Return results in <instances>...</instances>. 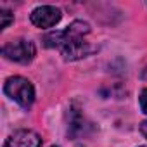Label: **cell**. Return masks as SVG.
<instances>
[{
  "label": "cell",
  "instance_id": "6da1fadb",
  "mask_svg": "<svg viewBox=\"0 0 147 147\" xmlns=\"http://www.w3.org/2000/svg\"><path fill=\"white\" fill-rule=\"evenodd\" d=\"M90 35V24L85 21H73L62 31H52L43 36V45L49 49H57L66 61H78L90 55L95 47L87 42Z\"/></svg>",
  "mask_w": 147,
  "mask_h": 147
},
{
  "label": "cell",
  "instance_id": "7a4b0ae2",
  "mask_svg": "<svg viewBox=\"0 0 147 147\" xmlns=\"http://www.w3.org/2000/svg\"><path fill=\"white\" fill-rule=\"evenodd\" d=\"M5 95H9L14 102H18L23 109H30L35 102V88L30 80L23 76H11L4 85Z\"/></svg>",
  "mask_w": 147,
  "mask_h": 147
},
{
  "label": "cell",
  "instance_id": "3957f363",
  "mask_svg": "<svg viewBox=\"0 0 147 147\" xmlns=\"http://www.w3.org/2000/svg\"><path fill=\"white\" fill-rule=\"evenodd\" d=\"M2 55L9 61L14 62H21V64H28L35 59L36 55V47L33 42L19 38V40H12L9 43H5L2 47Z\"/></svg>",
  "mask_w": 147,
  "mask_h": 147
},
{
  "label": "cell",
  "instance_id": "277c9868",
  "mask_svg": "<svg viewBox=\"0 0 147 147\" xmlns=\"http://www.w3.org/2000/svg\"><path fill=\"white\" fill-rule=\"evenodd\" d=\"M62 18V12L61 9L54 7V5H40L36 9L31 11V23L36 26V28H42V30H47V28H54Z\"/></svg>",
  "mask_w": 147,
  "mask_h": 147
},
{
  "label": "cell",
  "instance_id": "5b68a950",
  "mask_svg": "<svg viewBox=\"0 0 147 147\" xmlns=\"http://www.w3.org/2000/svg\"><path fill=\"white\" fill-rule=\"evenodd\" d=\"M40 145H42L40 135L31 130H18L4 144V147H40Z\"/></svg>",
  "mask_w": 147,
  "mask_h": 147
},
{
  "label": "cell",
  "instance_id": "8992f818",
  "mask_svg": "<svg viewBox=\"0 0 147 147\" xmlns=\"http://www.w3.org/2000/svg\"><path fill=\"white\" fill-rule=\"evenodd\" d=\"M67 118H69V121H67V133L73 138H76L80 135H85L88 125H87V119H85V116L82 114L80 109L71 107L69 113H67Z\"/></svg>",
  "mask_w": 147,
  "mask_h": 147
},
{
  "label": "cell",
  "instance_id": "52a82bcc",
  "mask_svg": "<svg viewBox=\"0 0 147 147\" xmlns=\"http://www.w3.org/2000/svg\"><path fill=\"white\" fill-rule=\"evenodd\" d=\"M0 30H5L12 21H14V16H12V12H9V11H5V9H0Z\"/></svg>",
  "mask_w": 147,
  "mask_h": 147
},
{
  "label": "cell",
  "instance_id": "ba28073f",
  "mask_svg": "<svg viewBox=\"0 0 147 147\" xmlns=\"http://www.w3.org/2000/svg\"><path fill=\"white\" fill-rule=\"evenodd\" d=\"M138 102H140V109L147 114V88H144L140 92V97H138Z\"/></svg>",
  "mask_w": 147,
  "mask_h": 147
},
{
  "label": "cell",
  "instance_id": "9c48e42d",
  "mask_svg": "<svg viewBox=\"0 0 147 147\" xmlns=\"http://www.w3.org/2000/svg\"><path fill=\"white\" fill-rule=\"evenodd\" d=\"M138 128H140V133H142V135H144V137L147 138V121H142Z\"/></svg>",
  "mask_w": 147,
  "mask_h": 147
},
{
  "label": "cell",
  "instance_id": "30bf717a",
  "mask_svg": "<svg viewBox=\"0 0 147 147\" xmlns=\"http://www.w3.org/2000/svg\"><path fill=\"white\" fill-rule=\"evenodd\" d=\"M144 78H145V80H147V69H145V71H144Z\"/></svg>",
  "mask_w": 147,
  "mask_h": 147
},
{
  "label": "cell",
  "instance_id": "8fae6325",
  "mask_svg": "<svg viewBox=\"0 0 147 147\" xmlns=\"http://www.w3.org/2000/svg\"><path fill=\"white\" fill-rule=\"evenodd\" d=\"M52 147H57V145H52Z\"/></svg>",
  "mask_w": 147,
  "mask_h": 147
}]
</instances>
